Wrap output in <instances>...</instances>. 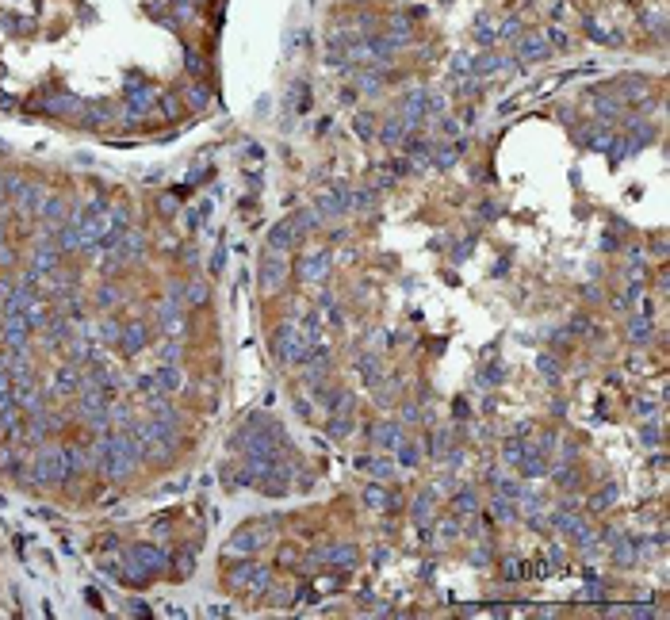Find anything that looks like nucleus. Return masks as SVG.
Segmentation results:
<instances>
[{
	"mask_svg": "<svg viewBox=\"0 0 670 620\" xmlns=\"http://www.w3.org/2000/svg\"><path fill=\"white\" fill-rule=\"evenodd\" d=\"M77 387V372L73 368H62L58 375H54V391H73Z\"/></svg>",
	"mask_w": 670,
	"mask_h": 620,
	"instance_id": "obj_9",
	"label": "nucleus"
},
{
	"mask_svg": "<svg viewBox=\"0 0 670 620\" xmlns=\"http://www.w3.org/2000/svg\"><path fill=\"white\" fill-rule=\"evenodd\" d=\"M184 299H188V303H203V299H207V288H203V283H192V288L184 291Z\"/></svg>",
	"mask_w": 670,
	"mask_h": 620,
	"instance_id": "obj_11",
	"label": "nucleus"
},
{
	"mask_svg": "<svg viewBox=\"0 0 670 620\" xmlns=\"http://www.w3.org/2000/svg\"><path fill=\"white\" fill-rule=\"evenodd\" d=\"M188 100L196 104V108H203V104H207V88H203V84H192V88H188Z\"/></svg>",
	"mask_w": 670,
	"mask_h": 620,
	"instance_id": "obj_10",
	"label": "nucleus"
},
{
	"mask_svg": "<svg viewBox=\"0 0 670 620\" xmlns=\"http://www.w3.org/2000/svg\"><path fill=\"white\" fill-rule=\"evenodd\" d=\"M283 268H288V265H283V256H276L272 249H268V265H265V288H268V291H272L276 283L283 280Z\"/></svg>",
	"mask_w": 670,
	"mask_h": 620,
	"instance_id": "obj_6",
	"label": "nucleus"
},
{
	"mask_svg": "<svg viewBox=\"0 0 670 620\" xmlns=\"http://www.w3.org/2000/svg\"><path fill=\"white\" fill-rule=\"evenodd\" d=\"M127 100H131V115H142V111L153 104V88H146V84H134V88L127 92Z\"/></svg>",
	"mask_w": 670,
	"mask_h": 620,
	"instance_id": "obj_5",
	"label": "nucleus"
},
{
	"mask_svg": "<svg viewBox=\"0 0 670 620\" xmlns=\"http://www.w3.org/2000/svg\"><path fill=\"white\" fill-rule=\"evenodd\" d=\"M146 326H142V322H134V326H127V330L123 333H119V345H123V353H138V348L142 345H146Z\"/></svg>",
	"mask_w": 670,
	"mask_h": 620,
	"instance_id": "obj_4",
	"label": "nucleus"
},
{
	"mask_svg": "<svg viewBox=\"0 0 670 620\" xmlns=\"http://www.w3.org/2000/svg\"><path fill=\"white\" fill-rule=\"evenodd\" d=\"M39 108L58 111V115H73V111H81L84 104H81L77 96H42V100H39Z\"/></svg>",
	"mask_w": 670,
	"mask_h": 620,
	"instance_id": "obj_3",
	"label": "nucleus"
},
{
	"mask_svg": "<svg viewBox=\"0 0 670 620\" xmlns=\"http://www.w3.org/2000/svg\"><path fill=\"white\" fill-rule=\"evenodd\" d=\"M100 303H115V288H104V291H100Z\"/></svg>",
	"mask_w": 670,
	"mask_h": 620,
	"instance_id": "obj_13",
	"label": "nucleus"
},
{
	"mask_svg": "<svg viewBox=\"0 0 670 620\" xmlns=\"http://www.w3.org/2000/svg\"><path fill=\"white\" fill-rule=\"evenodd\" d=\"M73 475V452L69 448H46L39 460L31 463V479L50 487V482H62Z\"/></svg>",
	"mask_w": 670,
	"mask_h": 620,
	"instance_id": "obj_1",
	"label": "nucleus"
},
{
	"mask_svg": "<svg viewBox=\"0 0 670 620\" xmlns=\"http://www.w3.org/2000/svg\"><path fill=\"white\" fill-rule=\"evenodd\" d=\"M188 69H192V73H199V69H203V62H199V54H192V50H188Z\"/></svg>",
	"mask_w": 670,
	"mask_h": 620,
	"instance_id": "obj_12",
	"label": "nucleus"
},
{
	"mask_svg": "<svg viewBox=\"0 0 670 620\" xmlns=\"http://www.w3.org/2000/svg\"><path fill=\"white\" fill-rule=\"evenodd\" d=\"M402 429L398 425H380V433H375V444H391V448H398L402 444Z\"/></svg>",
	"mask_w": 670,
	"mask_h": 620,
	"instance_id": "obj_8",
	"label": "nucleus"
},
{
	"mask_svg": "<svg viewBox=\"0 0 670 620\" xmlns=\"http://www.w3.org/2000/svg\"><path fill=\"white\" fill-rule=\"evenodd\" d=\"M161 567H165V552H158V547H134L127 555V574L131 579H146V574L161 571Z\"/></svg>",
	"mask_w": 670,
	"mask_h": 620,
	"instance_id": "obj_2",
	"label": "nucleus"
},
{
	"mask_svg": "<svg viewBox=\"0 0 670 620\" xmlns=\"http://www.w3.org/2000/svg\"><path fill=\"white\" fill-rule=\"evenodd\" d=\"M330 272V256H310V261H303V276L306 280H322V276Z\"/></svg>",
	"mask_w": 670,
	"mask_h": 620,
	"instance_id": "obj_7",
	"label": "nucleus"
}]
</instances>
